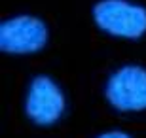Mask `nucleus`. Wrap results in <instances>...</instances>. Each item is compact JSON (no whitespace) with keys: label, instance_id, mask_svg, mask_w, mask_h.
<instances>
[{"label":"nucleus","instance_id":"obj_2","mask_svg":"<svg viewBox=\"0 0 146 138\" xmlns=\"http://www.w3.org/2000/svg\"><path fill=\"white\" fill-rule=\"evenodd\" d=\"M25 116L36 127H51L66 112V96L61 85L48 74H38L29 81L23 98Z\"/></svg>","mask_w":146,"mask_h":138},{"label":"nucleus","instance_id":"obj_1","mask_svg":"<svg viewBox=\"0 0 146 138\" xmlns=\"http://www.w3.org/2000/svg\"><path fill=\"white\" fill-rule=\"evenodd\" d=\"M91 17L95 27L112 38L141 40L146 34V6L131 0H99Z\"/></svg>","mask_w":146,"mask_h":138},{"label":"nucleus","instance_id":"obj_5","mask_svg":"<svg viewBox=\"0 0 146 138\" xmlns=\"http://www.w3.org/2000/svg\"><path fill=\"white\" fill-rule=\"evenodd\" d=\"M95 138H133L129 133H125V131H119V129H114V131H104L101 133L99 136Z\"/></svg>","mask_w":146,"mask_h":138},{"label":"nucleus","instance_id":"obj_4","mask_svg":"<svg viewBox=\"0 0 146 138\" xmlns=\"http://www.w3.org/2000/svg\"><path fill=\"white\" fill-rule=\"evenodd\" d=\"M104 98L114 110L123 114L146 112V68L125 64L114 70L104 83Z\"/></svg>","mask_w":146,"mask_h":138},{"label":"nucleus","instance_id":"obj_3","mask_svg":"<svg viewBox=\"0 0 146 138\" xmlns=\"http://www.w3.org/2000/svg\"><path fill=\"white\" fill-rule=\"evenodd\" d=\"M49 40L48 25L36 15L19 13L0 23V51L8 55L40 53Z\"/></svg>","mask_w":146,"mask_h":138}]
</instances>
